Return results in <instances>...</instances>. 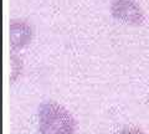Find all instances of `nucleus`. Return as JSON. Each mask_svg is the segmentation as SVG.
<instances>
[{
  "label": "nucleus",
  "instance_id": "nucleus-1",
  "mask_svg": "<svg viewBox=\"0 0 149 134\" xmlns=\"http://www.w3.org/2000/svg\"><path fill=\"white\" fill-rule=\"evenodd\" d=\"M39 119L41 134H73L76 131V122L72 114L56 102L41 106Z\"/></svg>",
  "mask_w": 149,
  "mask_h": 134
},
{
  "label": "nucleus",
  "instance_id": "nucleus-2",
  "mask_svg": "<svg viewBox=\"0 0 149 134\" xmlns=\"http://www.w3.org/2000/svg\"><path fill=\"white\" fill-rule=\"evenodd\" d=\"M111 15L117 21L130 26H139L146 21V14L136 0H112Z\"/></svg>",
  "mask_w": 149,
  "mask_h": 134
},
{
  "label": "nucleus",
  "instance_id": "nucleus-3",
  "mask_svg": "<svg viewBox=\"0 0 149 134\" xmlns=\"http://www.w3.org/2000/svg\"><path fill=\"white\" fill-rule=\"evenodd\" d=\"M31 40V27L25 21H11L10 24V45L13 51L24 49Z\"/></svg>",
  "mask_w": 149,
  "mask_h": 134
},
{
  "label": "nucleus",
  "instance_id": "nucleus-4",
  "mask_svg": "<svg viewBox=\"0 0 149 134\" xmlns=\"http://www.w3.org/2000/svg\"><path fill=\"white\" fill-rule=\"evenodd\" d=\"M113 134H146V133H144L143 129H141L137 126H123L118 131H116Z\"/></svg>",
  "mask_w": 149,
  "mask_h": 134
}]
</instances>
